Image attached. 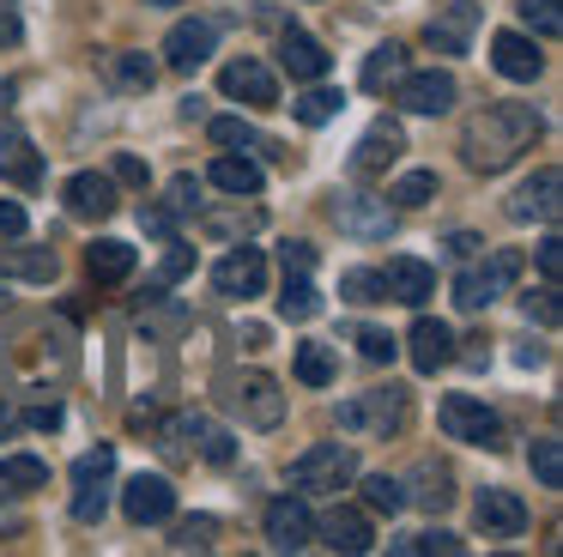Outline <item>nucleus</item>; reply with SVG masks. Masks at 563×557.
<instances>
[{"instance_id": "37", "label": "nucleus", "mask_w": 563, "mask_h": 557, "mask_svg": "<svg viewBox=\"0 0 563 557\" xmlns=\"http://www.w3.org/2000/svg\"><path fill=\"white\" fill-rule=\"evenodd\" d=\"M388 200L394 206H430L437 200V170H406V176L388 188Z\"/></svg>"}, {"instance_id": "9", "label": "nucleus", "mask_w": 563, "mask_h": 557, "mask_svg": "<svg viewBox=\"0 0 563 557\" xmlns=\"http://www.w3.org/2000/svg\"><path fill=\"white\" fill-rule=\"evenodd\" d=\"M122 509L134 527H158V521L176 515V484L164 479V472H134V479L122 484Z\"/></svg>"}, {"instance_id": "4", "label": "nucleus", "mask_w": 563, "mask_h": 557, "mask_svg": "<svg viewBox=\"0 0 563 557\" xmlns=\"http://www.w3.org/2000/svg\"><path fill=\"white\" fill-rule=\"evenodd\" d=\"M406 418H412V394L406 387H376V394H357L340 406V430H352V436H394V430H406Z\"/></svg>"}, {"instance_id": "31", "label": "nucleus", "mask_w": 563, "mask_h": 557, "mask_svg": "<svg viewBox=\"0 0 563 557\" xmlns=\"http://www.w3.org/2000/svg\"><path fill=\"white\" fill-rule=\"evenodd\" d=\"M49 484V460L37 455H0V491H43Z\"/></svg>"}, {"instance_id": "23", "label": "nucleus", "mask_w": 563, "mask_h": 557, "mask_svg": "<svg viewBox=\"0 0 563 557\" xmlns=\"http://www.w3.org/2000/svg\"><path fill=\"white\" fill-rule=\"evenodd\" d=\"M316 539L328 545V551L357 557V551H369V545H376V533H369V521L357 515V509H328V515L316 521Z\"/></svg>"}, {"instance_id": "43", "label": "nucleus", "mask_w": 563, "mask_h": 557, "mask_svg": "<svg viewBox=\"0 0 563 557\" xmlns=\"http://www.w3.org/2000/svg\"><path fill=\"white\" fill-rule=\"evenodd\" d=\"M152 303H158V309L140 315V327H146V334H176V327H188V309H183V303H164L158 291H152Z\"/></svg>"}, {"instance_id": "30", "label": "nucleus", "mask_w": 563, "mask_h": 557, "mask_svg": "<svg viewBox=\"0 0 563 557\" xmlns=\"http://www.w3.org/2000/svg\"><path fill=\"white\" fill-rule=\"evenodd\" d=\"M340 109H345V91H333V85H321V79H316V85H309V91L291 103V116L303 121V128H328V121L340 116Z\"/></svg>"}, {"instance_id": "58", "label": "nucleus", "mask_w": 563, "mask_h": 557, "mask_svg": "<svg viewBox=\"0 0 563 557\" xmlns=\"http://www.w3.org/2000/svg\"><path fill=\"white\" fill-rule=\"evenodd\" d=\"M31 424H37V430H55V424H62V406H55V400L49 406H31Z\"/></svg>"}, {"instance_id": "57", "label": "nucleus", "mask_w": 563, "mask_h": 557, "mask_svg": "<svg viewBox=\"0 0 563 557\" xmlns=\"http://www.w3.org/2000/svg\"><path fill=\"white\" fill-rule=\"evenodd\" d=\"M478 249H485V242H478L473 230H454V237H449V254H454V261H466V254H478Z\"/></svg>"}, {"instance_id": "10", "label": "nucleus", "mask_w": 563, "mask_h": 557, "mask_svg": "<svg viewBox=\"0 0 563 557\" xmlns=\"http://www.w3.org/2000/svg\"><path fill=\"white\" fill-rule=\"evenodd\" d=\"M394 103L412 109V116H442V109H454V73H442V67L412 73L406 67L400 79H394Z\"/></svg>"}, {"instance_id": "18", "label": "nucleus", "mask_w": 563, "mask_h": 557, "mask_svg": "<svg viewBox=\"0 0 563 557\" xmlns=\"http://www.w3.org/2000/svg\"><path fill=\"white\" fill-rule=\"evenodd\" d=\"M219 85H224V97H243V103H255V109L279 103V79H273V67H267V61H255V55L231 61V67L219 73Z\"/></svg>"}, {"instance_id": "50", "label": "nucleus", "mask_w": 563, "mask_h": 557, "mask_svg": "<svg viewBox=\"0 0 563 557\" xmlns=\"http://www.w3.org/2000/svg\"><path fill=\"white\" fill-rule=\"evenodd\" d=\"M140 230L146 237H176V212L170 206H140Z\"/></svg>"}, {"instance_id": "8", "label": "nucleus", "mask_w": 563, "mask_h": 557, "mask_svg": "<svg viewBox=\"0 0 563 557\" xmlns=\"http://www.w3.org/2000/svg\"><path fill=\"white\" fill-rule=\"evenodd\" d=\"M164 443H170V448H188V455L212 460V467H231V460H236L231 430H219L207 412H176V418L164 424Z\"/></svg>"}, {"instance_id": "54", "label": "nucleus", "mask_w": 563, "mask_h": 557, "mask_svg": "<svg viewBox=\"0 0 563 557\" xmlns=\"http://www.w3.org/2000/svg\"><path fill=\"white\" fill-rule=\"evenodd\" d=\"M285 273H309V266H316V249H309V242H285Z\"/></svg>"}, {"instance_id": "1", "label": "nucleus", "mask_w": 563, "mask_h": 557, "mask_svg": "<svg viewBox=\"0 0 563 557\" xmlns=\"http://www.w3.org/2000/svg\"><path fill=\"white\" fill-rule=\"evenodd\" d=\"M539 133H545V121H539L533 103H485L461 128V157L473 170H485V176H497V170H509L521 152H533Z\"/></svg>"}, {"instance_id": "15", "label": "nucleus", "mask_w": 563, "mask_h": 557, "mask_svg": "<svg viewBox=\"0 0 563 557\" xmlns=\"http://www.w3.org/2000/svg\"><path fill=\"white\" fill-rule=\"evenodd\" d=\"M478 19H485V12H478L473 0H449V7H437V12H430V24H424L430 48H437V55H466Z\"/></svg>"}, {"instance_id": "33", "label": "nucleus", "mask_w": 563, "mask_h": 557, "mask_svg": "<svg viewBox=\"0 0 563 557\" xmlns=\"http://www.w3.org/2000/svg\"><path fill=\"white\" fill-rule=\"evenodd\" d=\"M279 315H285V321H316V315H321V291L309 285V273H285Z\"/></svg>"}, {"instance_id": "49", "label": "nucleus", "mask_w": 563, "mask_h": 557, "mask_svg": "<svg viewBox=\"0 0 563 557\" xmlns=\"http://www.w3.org/2000/svg\"><path fill=\"white\" fill-rule=\"evenodd\" d=\"M533 261H539V273H545V285H558V273H563V237H558V230H551V237L539 242Z\"/></svg>"}, {"instance_id": "7", "label": "nucleus", "mask_w": 563, "mask_h": 557, "mask_svg": "<svg viewBox=\"0 0 563 557\" xmlns=\"http://www.w3.org/2000/svg\"><path fill=\"white\" fill-rule=\"evenodd\" d=\"M437 424L454 436V443H473V448H503V418L473 394H449L437 406Z\"/></svg>"}, {"instance_id": "29", "label": "nucleus", "mask_w": 563, "mask_h": 557, "mask_svg": "<svg viewBox=\"0 0 563 557\" xmlns=\"http://www.w3.org/2000/svg\"><path fill=\"white\" fill-rule=\"evenodd\" d=\"M86 266H91L98 285H122V278L134 273V249L115 242V237H103V242H91V249H86Z\"/></svg>"}, {"instance_id": "40", "label": "nucleus", "mask_w": 563, "mask_h": 557, "mask_svg": "<svg viewBox=\"0 0 563 557\" xmlns=\"http://www.w3.org/2000/svg\"><path fill=\"white\" fill-rule=\"evenodd\" d=\"M418 484H424V491H412V503H418V509H430V515H442V509L454 503V491H449V472H442V467H430V460L418 467Z\"/></svg>"}, {"instance_id": "28", "label": "nucleus", "mask_w": 563, "mask_h": 557, "mask_svg": "<svg viewBox=\"0 0 563 557\" xmlns=\"http://www.w3.org/2000/svg\"><path fill=\"white\" fill-rule=\"evenodd\" d=\"M207 176H212V188H224V194H236V200H249V194H261L267 170H261L255 157H231V152H224L219 164L207 170Z\"/></svg>"}, {"instance_id": "39", "label": "nucleus", "mask_w": 563, "mask_h": 557, "mask_svg": "<svg viewBox=\"0 0 563 557\" xmlns=\"http://www.w3.org/2000/svg\"><path fill=\"white\" fill-rule=\"evenodd\" d=\"M340 297L345 303H388V285H382L376 266H352V273L340 278Z\"/></svg>"}, {"instance_id": "20", "label": "nucleus", "mask_w": 563, "mask_h": 557, "mask_svg": "<svg viewBox=\"0 0 563 557\" xmlns=\"http://www.w3.org/2000/svg\"><path fill=\"white\" fill-rule=\"evenodd\" d=\"M382 285H388L394 303H406V309H418V303L437 291V266L418 261V254H394L388 266H382Z\"/></svg>"}, {"instance_id": "42", "label": "nucleus", "mask_w": 563, "mask_h": 557, "mask_svg": "<svg viewBox=\"0 0 563 557\" xmlns=\"http://www.w3.org/2000/svg\"><path fill=\"white\" fill-rule=\"evenodd\" d=\"M212 140H219V145H261V152H273V145L255 133V121H243V116H219V121H212Z\"/></svg>"}, {"instance_id": "19", "label": "nucleus", "mask_w": 563, "mask_h": 557, "mask_svg": "<svg viewBox=\"0 0 563 557\" xmlns=\"http://www.w3.org/2000/svg\"><path fill=\"white\" fill-rule=\"evenodd\" d=\"M212 285H219L224 297H261V285H267V254L236 242V249L212 266Z\"/></svg>"}, {"instance_id": "16", "label": "nucleus", "mask_w": 563, "mask_h": 557, "mask_svg": "<svg viewBox=\"0 0 563 557\" xmlns=\"http://www.w3.org/2000/svg\"><path fill=\"white\" fill-rule=\"evenodd\" d=\"M490 67H497L503 79H515V85H533L539 73H545V55H539L533 36H521V31H497V36H490Z\"/></svg>"}, {"instance_id": "46", "label": "nucleus", "mask_w": 563, "mask_h": 557, "mask_svg": "<svg viewBox=\"0 0 563 557\" xmlns=\"http://www.w3.org/2000/svg\"><path fill=\"white\" fill-rule=\"evenodd\" d=\"M521 309H527V321H545V327H558V285H545V291H527V297H521Z\"/></svg>"}, {"instance_id": "11", "label": "nucleus", "mask_w": 563, "mask_h": 557, "mask_svg": "<svg viewBox=\"0 0 563 557\" xmlns=\"http://www.w3.org/2000/svg\"><path fill=\"white\" fill-rule=\"evenodd\" d=\"M558 194H563V170L558 164H539L533 176L509 194V218H515V225H533V218H539V225H551L558 206H563Z\"/></svg>"}, {"instance_id": "21", "label": "nucleus", "mask_w": 563, "mask_h": 557, "mask_svg": "<svg viewBox=\"0 0 563 557\" xmlns=\"http://www.w3.org/2000/svg\"><path fill=\"white\" fill-rule=\"evenodd\" d=\"M62 200H67L74 218H110L115 212V176H103V170H79V176H67Z\"/></svg>"}, {"instance_id": "51", "label": "nucleus", "mask_w": 563, "mask_h": 557, "mask_svg": "<svg viewBox=\"0 0 563 557\" xmlns=\"http://www.w3.org/2000/svg\"><path fill=\"white\" fill-rule=\"evenodd\" d=\"M357 351H364L369 363H388L394 358V339L382 334V327H364V334H357Z\"/></svg>"}, {"instance_id": "3", "label": "nucleus", "mask_w": 563, "mask_h": 557, "mask_svg": "<svg viewBox=\"0 0 563 557\" xmlns=\"http://www.w3.org/2000/svg\"><path fill=\"white\" fill-rule=\"evenodd\" d=\"M357 479V455L352 443H316L291 460V484L297 491H316V496H340L345 484Z\"/></svg>"}, {"instance_id": "38", "label": "nucleus", "mask_w": 563, "mask_h": 557, "mask_svg": "<svg viewBox=\"0 0 563 557\" xmlns=\"http://www.w3.org/2000/svg\"><path fill=\"white\" fill-rule=\"evenodd\" d=\"M212 533H219L212 515H188L170 527V551H212Z\"/></svg>"}, {"instance_id": "41", "label": "nucleus", "mask_w": 563, "mask_h": 557, "mask_svg": "<svg viewBox=\"0 0 563 557\" xmlns=\"http://www.w3.org/2000/svg\"><path fill=\"white\" fill-rule=\"evenodd\" d=\"M394 551H406V557H430V551H442V557H461L466 545L454 539V533H412V539H394Z\"/></svg>"}, {"instance_id": "17", "label": "nucleus", "mask_w": 563, "mask_h": 557, "mask_svg": "<svg viewBox=\"0 0 563 557\" xmlns=\"http://www.w3.org/2000/svg\"><path fill=\"white\" fill-rule=\"evenodd\" d=\"M400 152H406L400 121H388V116H382V121H369V128H364V140H357V152H352V176H364V182H369V176H382V170H388Z\"/></svg>"}, {"instance_id": "59", "label": "nucleus", "mask_w": 563, "mask_h": 557, "mask_svg": "<svg viewBox=\"0 0 563 557\" xmlns=\"http://www.w3.org/2000/svg\"><path fill=\"white\" fill-rule=\"evenodd\" d=\"M13 424H19V418H13V412H0V436H7V430H13Z\"/></svg>"}, {"instance_id": "14", "label": "nucleus", "mask_w": 563, "mask_h": 557, "mask_svg": "<svg viewBox=\"0 0 563 557\" xmlns=\"http://www.w3.org/2000/svg\"><path fill=\"white\" fill-rule=\"evenodd\" d=\"M333 218H340V230L357 242H382L394 230V206L376 200V194H340V200H333Z\"/></svg>"}, {"instance_id": "36", "label": "nucleus", "mask_w": 563, "mask_h": 557, "mask_svg": "<svg viewBox=\"0 0 563 557\" xmlns=\"http://www.w3.org/2000/svg\"><path fill=\"white\" fill-rule=\"evenodd\" d=\"M364 509H376V515H400V509H406V484L388 479V472H369V479H364Z\"/></svg>"}, {"instance_id": "53", "label": "nucleus", "mask_w": 563, "mask_h": 557, "mask_svg": "<svg viewBox=\"0 0 563 557\" xmlns=\"http://www.w3.org/2000/svg\"><path fill=\"white\" fill-rule=\"evenodd\" d=\"M188 266H195V249H183V242H176V254L158 266V291H164V285H176V278H183Z\"/></svg>"}, {"instance_id": "35", "label": "nucleus", "mask_w": 563, "mask_h": 557, "mask_svg": "<svg viewBox=\"0 0 563 557\" xmlns=\"http://www.w3.org/2000/svg\"><path fill=\"white\" fill-rule=\"evenodd\" d=\"M527 460H533V479L545 484V491H558V484H563V443H558V436H533Z\"/></svg>"}, {"instance_id": "48", "label": "nucleus", "mask_w": 563, "mask_h": 557, "mask_svg": "<svg viewBox=\"0 0 563 557\" xmlns=\"http://www.w3.org/2000/svg\"><path fill=\"white\" fill-rule=\"evenodd\" d=\"M7 273H25V278H55V254L37 249V254H13L7 261Z\"/></svg>"}, {"instance_id": "56", "label": "nucleus", "mask_w": 563, "mask_h": 557, "mask_svg": "<svg viewBox=\"0 0 563 557\" xmlns=\"http://www.w3.org/2000/svg\"><path fill=\"white\" fill-rule=\"evenodd\" d=\"M110 176H115V182H146V164H140L134 152H122V157H115V170H110Z\"/></svg>"}, {"instance_id": "47", "label": "nucleus", "mask_w": 563, "mask_h": 557, "mask_svg": "<svg viewBox=\"0 0 563 557\" xmlns=\"http://www.w3.org/2000/svg\"><path fill=\"white\" fill-rule=\"evenodd\" d=\"M261 212H207V230L212 237H243V230H255Z\"/></svg>"}, {"instance_id": "52", "label": "nucleus", "mask_w": 563, "mask_h": 557, "mask_svg": "<svg viewBox=\"0 0 563 557\" xmlns=\"http://www.w3.org/2000/svg\"><path fill=\"white\" fill-rule=\"evenodd\" d=\"M13 43H25V19H19L13 0H0V48H13Z\"/></svg>"}, {"instance_id": "22", "label": "nucleus", "mask_w": 563, "mask_h": 557, "mask_svg": "<svg viewBox=\"0 0 563 557\" xmlns=\"http://www.w3.org/2000/svg\"><path fill=\"white\" fill-rule=\"evenodd\" d=\"M406 346H412V370H418V375H437L442 363H454V334H449V321H430V315H418L412 334H406Z\"/></svg>"}, {"instance_id": "24", "label": "nucleus", "mask_w": 563, "mask_h": 557, "mask_svg": "<svg viewBox=\"0 0 563 557\" xmlns=\"http://www.w3.org/2000/svg\"><path fill=\"white\" fill-rule=\"evenodd\" d=\"M473 515H478V527L485 533H497V539H515V533H527V503L515 491H478V503H473Z\"/></svg>"}, {"instance_id": "13", "label": "nucleus", "mask_w": 563, "mask_h": 557, "mask_svg": "<svg viewBox=\"0 0 563 557\" xmlns=\"http://www.w3.org/2000/svg\"><path fill=\"white\" fill-rule=\"evenodd\" d=\"M212 48H219V24L212 19H183V24H170V36H164V61H170L176 73L207 67Z\"/></svg>"}, {"instance_id": "32", "label": "nucleus", "mask_w": 563, "mask_h": 557, "mask_svg": "<svg viewBox=\"0 0 563 557\" xmlns=\"http://www.w3.org/2000/svg\"><path fill=\"white\" fill-rule=\"evenodd\" d=\"M406 73V48L400 43H382V48H369V61H364V91H394V79Z\"/></svg>"}, {"instance_id": "55", "label": "nucleus", "mask_w": 563, "mask_h": 557, "mask_svg": "<svg viewBox=\"0 0 563 557\" xmlns=\"http://www.w3.org/2000/svg\"><path fill=\"white\" fill-rule=\"evenodd\" d=\"M0 237H25V206L0 200Z\"/></svg>"}, {"instance_id": "6", "label": "nucleus", "mask_w": 563, "mask_h": 557, "mask_svg": "<svg viewBox=\"0 0 563 557\" xmlns=\"http://www.w3.org/2000/svg\"><path fill=\"white\" fill-rule=\"evenodd\" d=\"M110 479H115V448L98 443L86 448V455L74 460V521H103V509H110Z\"/></svg>"}, {"instance_id": "60", "label": "nucleus", "mask_w": 563, "mask_h": 557, "mask_svg": "<svg viewBox=\"0 0 563 557\" xmlns=\"http://www.w3.org/2000/svg\"><path fill=\"white\" fill-rule=\"evenodd\" d=\"M146 7H183V0H146Z\"/></svg>"}, {"instance_id": "45", "label": "nucleus", "mask_w": 563, "mask_h": 557, "mask_svg": "<svg viewBox=\"0 0 563 557\" xmlns=\"http://www.w3.org/2000/svg\"><path fill=\"white\" fill-rule=\"evenodd\" d=\"M521 19L533 24L539 36H558V31H563V12H558V0H521Z\"/></svg>"}, {"instance_id": "12", "label": "nucleus", "mask_w": 563, "mask_h": 557, "mask_svg": "<svg viewBox=\"0 0 563 557\" xmlns=\"http://www.w3.org/2000/svg\"><path fill=\"white\" fill-rule=\"evenodd\" d=\"M261 527H267V545H273V551H303V545L316 539V515H309L303 496H273Z\"/></svg>"}, {"instance_id": "34", "label": "nucleus", "mask_w": 563, "mask_h": 557, "mask_svg": "<svg viewBox=\"0 0 563 557\" xmlns=\"http://www.w3.org/2000/svg\"><path fill=\"white\" fill-rule=\"evenodd\" d=\"M333 370H340V363H333V351L321 346V339H303V346H297V382L303 387H328Z\"/></svg>"}, {"instance_id": "5", "label": "nucleus", "mask_w": 563, "mask_h": 557, "mask_svg": "<svg viewBox=\"0 0 563 557\" xmlns=\"http://www.w3.org/2000/svg\"><path fill=\"white\" fill-rule=\"evenodd\" d=\"M521 266L527 261L515 249H490L478 266H466V273L454 278V303H461V309H490L497 297H509V285L521 278Z\"/></svg>"}, {"instance_id": "27", "label": "nucleus", "mask_w": 563, "mask_h": 557, "mask_svg": "<svg viewBox=\"0 0 563 557\" xmlns=\"http://www.w3.org/2000/svg\"><path fill=\"white\" fill-rule=\"evenodd\" d=\"M103 79H110L115 91H152V79H158V61L140 55V48H115V55H103Z\"/></svg>"}, {"instance_id": "25", "label": "nucleus", "mask_w": 563, "mask_h": 557, "mask_svg": "<svg viewBox=\"0 0 563 557\" xmlns=\"http://www.w3.org/2000/svg\"><path fill=\"white\" fill-rule=\"evenodd\" d=\"M279 61H285V73H291V79H303V85L328 79V67H333V55L309 31H285L279 36Z\"/></svg>"}, {"instance_id": "26", "label": "nucleus", "mask_w": 563, "mask_h": 557, "mask_svg": "<svg viewBox=\"0 0 563 557\" xmlns=\"http://www.w3.org/2000/svg\"><path fill=\"white\" fill-rule=\"evenodd\" d=\"M0 176H13L19 188H37L43 182V164H37V152H31L25 128H0Z\"/></svg>"}, {"instance_id": "2", "label": "nucleus", "mask_w": 563, "mask_h": 557, "mask_svg": "<svg viewBox=\"0 0 563 557\" xmlns=\"http://www.w3.org/2000/svg\"><path fill=\"white\" fill-rule=\"evenodd\" d=\"M219 406L231 412V418H243L249 430H273V424L285 418L279 382H273V375H261V370H231V375H219Z\"/></svg>"}, {"instance_id": "44", "label": "nucleus", "mask_w": 563, "mask_h": 557, "mask_svg": "<svg viewBox=\"0 0 563 557\" xmlns=\"http://www.w3.org/2000/svg\"><path fill=\"white\" fill-rule=\"evenodd\" d=\"M164 206H170L176 218H195V212H200V182L188 176V170H183V176H170V194H164Z\"/></svg>"}]
</instances>
